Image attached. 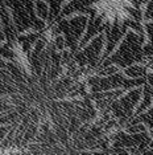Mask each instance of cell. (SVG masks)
Returning <instances> with one entry per match:
<instances>
[{
  "instance_id": "obj_1",
  "label": "cell",
  "mask_w": 153,
  "mask_h": 155,
  "mask_svg": "<svg viewBox=\"0 0 153 155\" xmlns=\"http://www.w3.org/2000/svg\"><path fill=\"white\" fill-rule=\"evenodd\" d=\"M145 66H147L148 69H152V72H153V58H151L149 61L145 64Z\"/></svg>"
}]
</instances>
